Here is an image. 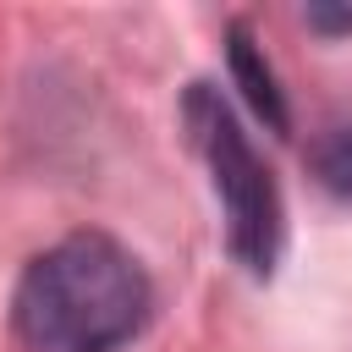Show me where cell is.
I'll list each match as a JSON object with an SVG mask.
<instances>
[{"label": "cell", "instance_id": "cell-1", "mask_svg": "<svg viewBox=\"0 0 352 352\" xmlns=\"http://www.w3.org/2000/svg\"><path fill=\"white\" fill-rule=\"evenodd\" d=\"M154 314V280L104 231H72L28 258L11 292L22 352H121Z\"/></svg>", "mask_w": 352, "mask_h": 352}, {"label": "cell", "instance_id": "cell-2", "mask_svg": "<svg viewBox=\"0 0 352 352\" xmlns=\"http://www.w3.org/2000/svg\"><path fill=\"white\" fill-rule=\"evenodd\" d=\"M182 121L209 165V187L226 209V248L231 258L253 275L270 280L280 253H286V198L275 170L264 165V154L253 148V138L242 132L231 99L214 82H192L182 99Z\"/></svg>", "mask_w": 352, "mask_h": 352}, {"label": "cell", "instance_id": "cell-3", "mask_svg": "<svg viewBox=\"0 0 352 352\" xmlns=\"http://www.w3.org/2000/svg\"><path fill=\"white\" fill-rule=\"evenodd\" d=\"M226 60H231V82L242 88V99L253 104V116L270 126V132H292V116H286V94H280V77L275 66L264 60V50L253 44V28L248 22H231L226 28Z\"/></svg>", "mask_w": 352, "mask_h": 352}, {"label": "cell", "instance_id": "cell-4", "mask_svg": "<svg viewBox=\"0 0 352 352\" xmlns=\"http://www.w3.org/2000/svg\"><path fill=\"white\" fill-rule=\"evenodd\" d=\"M314 170L336 198H352V126H330L314 143Z\"/></svg>", "mask_w": 352, "mask_h": 352}, {"label": "cell", "instance_id": "cell-5", "mask_svg": "<svg viewBox=\"0 0 352 352\" xmlns=\"http://www.w3.org/2000/svg\"><path fill=\"white\" fill-rule=\"evenodd\" d=\"M302 22H308L314 33H352V11H330V6H308Z\"/></svg>", "mask_w": 352, "mask_h": 352}]
</instances>
